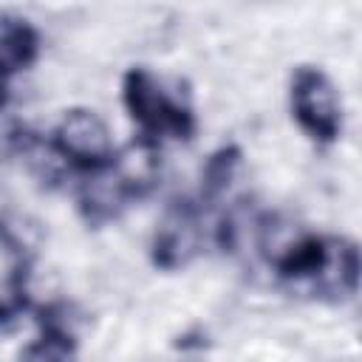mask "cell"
Segmentation results:
<instances>
[{"label":"cell","mask_w":362,"mask_h":362,"mask_svg":"<svg viewBox=\"0 0 362 362\" xmlns=\"http://www.w3.org/2000/svg\"><path fill=\"white\" fill-rule=\"evenodd\" d=\"M124 107L133 116V122L141 127V136L153 139L156 136H175V139H189L195 130L192 110L181 105L164 82L150 74L147 68H130L124 76Z\"/></svg>","instance_id":"6da1fadb"},{"label":"cell","mask_w":362,"mask_h":362,"mask_svg":"<svg viewBox=\"0 0 362 362\" xmlns=\"http://www.w3.org/2000/svg\"><path fill=\"white\" fill-rule=\"evenodd\" d=\"M71 337H62L57 331H45L42 328V337L20 356V362H68L71 356Z\"/></svg>","instance_id":"8fae6325"},{"label":"cell","mask_w":362,"mask_h":362,"mask_svg":"<svg viewBox=\"0 0 362 362\" xmlns=\"http://www.w3.org/2000/svg\"><path fill=\"white\" fill-rule=\"evenodd\" d=\"M198 246H201L198 209L189 201L173 204L153 235V263L167 272L181 269L198 255Z\"/></svg>","instance_id":"277c9868"},{"label":"cell","mask_w":362,"mask_h":362,"mask_svg":"<svg viewBox=\"0 0 362 362\" xmlns=\"http://www.w3.org/2000/svg\"><path fill=\"white\" fill-rule=\"evenodd\" d=\"M127 201H130V195L122 187V181L116 178V173L110 170V164L90 170L85 184L79 187V209L93 223L113 221L124 209Z\"/></svg>","instance_id":"52a82bcc"},{"label":"cell","mask_w":362,"mask_h":362,"mask_svg":"<svg viewBox=\"0 0 362 362\" xmlns=\"http://www.w3.org/2000/svg\"><path fill=\"white\" fill-rule=\"evenodd\" d=\"M291 110L297 124L322 144L337 141L342 130V102L337 96L334 82L311 65L294 71L291 79Z\"/></svg>","instance_id":"7a4b0ae2"},{"label":"cell","mask_w":362,"mask_h":362,"mask_svg":"<svg viewBox=\"0 0 362 362\" xmlns=\"http://www.w3.org/2000/svg\"><path fill=\"white\" fill-rule=\"evenodd\" d=\"M37 48H40V37L25 20L20 17L0 20V74L3 76L34 62Z\"/></svg>","instance_id":"ba28073f"},{"label":"cell","mask_w":362,"mask_h":362,"mask_svg":"<svg viewBox=\"0 0 362 362\" xmlns=\"http://www.w3.org/2000/svg\"><path fill=\"white\" fill-rule=\"evenodd\" d=\"M240 170V150L238 147H221L218 153L209 156V161L204 164V173H201V189H204V198H221L235 175Z\"/></svg>","instance_id":"30bf717a"},{"label":"cell","mask_w":362,"mask_h":362,"mask_svg":"<svg viewBox=\"0 0 362 362\" xmlns=\"http://www.w3.org/2000/svg\"><path fill=\"white\" fill-rule=\"evenodd\" d=\"M107 164L130 198L147 195L158 184V175H161V153H158L156 141L147 136L124 144L119 153H113V158Z\"/></svg>","instance_id":"8992f818"},{"label":"cell","mask_w":362,"mask_h":362,"mask_svg":"<svg viewBox=\"0 0 362 362\" xmlns=\"http://www.w3.org/2000/svg\"><path fill=\"white\" fill-rule=\"evenodd\" d=\"M54 150L62 156L65 164L76 170H99L113 158V139L105 119L90 107H74L68 110L51 136Z\"/></svg>","instance_id":"3957f363"},{"label":"cell","mask_w":362,"mask_h":362,"mask_svg":"<svg viewBox=\"0 0 362 362\" xmlns=\"http://www.w3.org/2000/svg\"><path fill=\"white\" fill-rule=\"evenodd\" d=\"M359 280V252L345 238H322V255L311 274L314 291L331 300H342L356 291Z\"/></svg>","instance_id":"5b68a950"},{"label":"cell","mask_w":362,"mask_h":362,"mask_svg":"<svg viewBox=\"0 0 362 362\" xmlns=\"http://www.w3.org/2000/svg\"><path fill=\"white\" fill-rule=\"evenodd\" d=\"M40 238H42L40 223L31 215L17 212V209H6L0 215V246L8 255H14L20 260V266H25L34 257Z\"/></svg>","instance_id":"9c48e42d"}]
</instances>
